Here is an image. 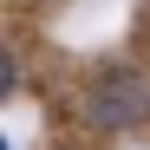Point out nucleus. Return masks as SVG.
Wrapping results in <instances>:
<instances>
[{
  "label": "nucleus",
  "instance_id": "nucleus-1",
  "mask_svg": "<svg viewBox=\"0 0 150 150\" xmlns=\"http://www.w3.org/2000/svg\"><path fill=\"white\" fill-rule=\"evenodd\" d=\"M85 117L105 124V131L144 124V117H150V79H137V72H105V79L85 91Z\"/></svg>",
  "mask_w": 150,
  "mask_h": 150
}]
</instances>
